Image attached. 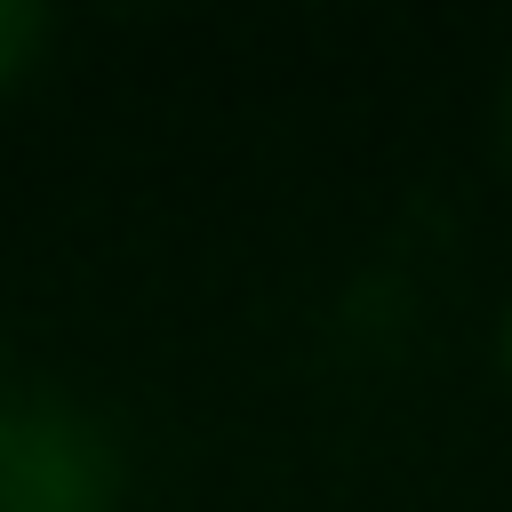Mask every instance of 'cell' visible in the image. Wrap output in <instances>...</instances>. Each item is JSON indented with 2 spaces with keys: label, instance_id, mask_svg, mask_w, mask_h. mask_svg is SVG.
Instances as JSON below:
<instances>
[{
  "label": "cell",
  "instance_id": "obj_3",
  "mask_svg": "<svg viewBox=\"0 0 512 512\" xmlns=\"http://www.w3.org/2000/svg\"><path fill=\"white\" fill-rule=\"evenodd\" d=\"M504 344H512V336H504Z\"/></svg>",
  "mask_w": 512,
  "mask_h": 512
},
{
  "label": "cell",
  "instance_id": "obj_1",
  "mask_svg": "<svg viewBox=\"0 0 512 512\" xmlns=\"http://www.w3.org/2000/svg\"><path fill=\"white\" fill-rule=\"evenodd\" d=\"M112 504V448L96 424L48 400L0 408V512H104Z\"/></svg>",
  "mask_w": 512,
  "mask_h": 512
},
{
  "label": "cell",
  "instance_id": "obj_2",
  "mask_svg": "<svg viewBox=\"0 0 512 512\" xmlns=\"http://www.w3.org/2000/svg\"><path fill=\"white\" fill-rule=\"evenodd\" d=\"M32 48H40V16H32V8H16V0H0V80H8Z\"/></svg>",
  "mask_w": 512,
  "mask_h": 512
}]
</instances>
